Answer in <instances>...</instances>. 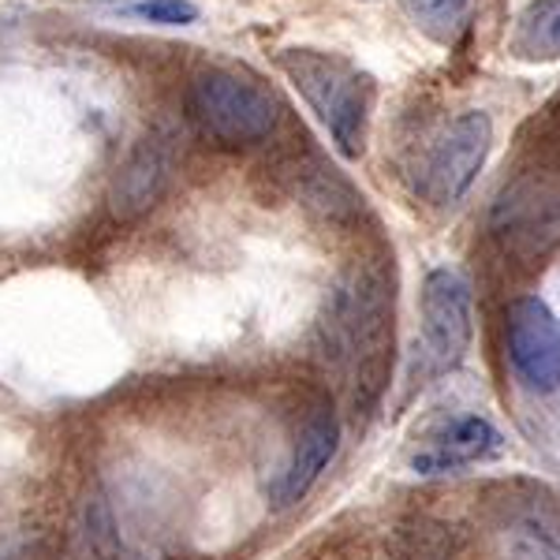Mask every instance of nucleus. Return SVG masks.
Here are the masks:
<instances>
[{"mask_svg":"<svg viewBox=\"0 0 560 560\" xmlns=\"http://www.w3.org/2000/svg\"><path fill=\"white\" fill-rule=\"evenodd\" d=\"M322 355L351 377L355 400H374L393 363V288L385 273L363 269L332 292L322 318Z\"/></svg>","mask_w":560,"mask_h":560,"instance_id":"1","label":"nucleus"},{"mask_svg":"<svg viewBox=\"0 0 560 560\" xmlns=\"http://www.w3.org/2000/svg\"><path fill=\"white\" fill-rule=\"evenodd\" d=\"M280 71L295 83L306 105L318 113L325 131L332 135L345 158H359L366 139L370 116V83L348 60L318 49H284L277 57Z\"/></svg>","mask_w":560,"mask_h":560,"instance_id":"2","label":"nucleus"},{"mask_svg":"<svg viewBox=\"0 0 560 560\" xmlns=\"http://www.w3.org/2000/svg\"><path fill=\"white\" fill-rule=\"evenodd\" d=\"M187 116L221 147H255L280 124V105L266 86L236 71H202L187 86Z\"/></svg>","mask_w":560,"mask_h":560,"instance_id":"3","label":"nucleus"},{"mask_svg":"<svg viewBox=\"0 0 560 560\" xmlns=\"http://www.w3.org/2000/svg\"><path fill=\"white\" fill-rule=\"evenodd\" d=\"M490 232L509 255L538 258L560 247V176L523 173L501 187L490 210Z\"/></svg>","mask_w":560,"mask_h":560,"instance_id":"4","label":"nucleus"},{"mask_svg":"<svg viewBox=\"0 0 560 560\" xmlns=\"http://www.w3.org/2000/svg\"><path fill=\"white\" fill-rule=\"evenodd\" d=\"M486 549L493 560H560V490L523 486L493 501Z\"/></svg>","mask_w":560,"mask_h":560,"instance_id":"5","label":"nucleus"},{"mask_svg":"<svg viewBox=\"0 0 560 560\" xmlns=\"http://www.w3.org/2000/svg\"><path fill=\"white\" fill-rule=\"evenodd\" d=\"M467 345H471V284L448 266L430 269L422 280V345L415 374H445L464 359Z\"/></svg>","mask_w":560,"mask_h":560,"instance_id":"6","label":"nucleus"},{"mask_svg":"<svg viewBox=\"0 0 560 560\" xmlns=\"http://www.w3.org/2000/svg\"><path fill=\"white\" fill-rule=\"evenodd\" d=\"M490 116L464 113L438 135V142L427 150L419 168V195L433 206H453L475 184L486 153H490Z\"/></svg>","mask_w":560,"mask_h":560,"instance_id":"7","label":"nucleus"},{"mask_svg":"<svg viewBox=\"0 0 560 560\" xmlns=\"http://www.w3.org/2000/svg\"><path fill=\"white\" fill-rule=\"evenodd\" d=\"M509 359L535 393H553L560 385V318L541 300L509 306Z\"/></svg>","mask_w":560,"mask_h":560,"instance_id":"8","label":"nucleus"},{"mask_svg":"<svg viewBox=\"0 0 560 560\" xmlns=\"http://www.w3.org/2000/svg\"><path fill=\"white\" fill-rule=\"evenodd\" d=\"M176 173V153L165 135H147L131 158L120 165L113 187H108V210L116 221H135L161 202Z\"/></svg>","mask_w":560,"mask_h":560,"instance_id":"9","label":"nucleus"},{"mask_svg":"<svg viewBox=\"0 0 560 560\" xmlns=\"http://www.w3.org/2000/svg\"><path fill=\"white\" fill-rule=\"evenodd\" d=\"M337 445H340L337 411H332L329 400H318L311 411H306L300 441H295L284 471H280L273 478V486H269V501L280 504V509H284V504L303 501V493L318 482V475L329 467V459L337 456Z\"/></svg>","mask_w":560,"mask_h":560,"instance_id":"10","label":"nucleus"},{"mask_svg":"<svg viewBox=\"0 0 560 560\" xmlns=\"http://www.w3.org/2000/svg\"><path fill=\"white\" fill-rule=\"evenodd\" d=\"M504 448L501 433L493 430V422L478 419V415H467V419H456L453 427L438 430L419 453L411 456V467L419 475H445L456 471V467L478 464V459H493Z\"/></svg>","mask_w":560,"mask_h":560,"instance_id":"11","label":"nucleus"},{"mask_svg":"<svg viewBox=\"0 0 560 560\" xmlns=\"http://www.w3.org/2000/svg\"><path fill=\"white\" fill-rule=\"evenodd\" d=\"M512 45L527 60L560 57V0H538V4H530L516 26Z\"/></svg>","mask_w":560,"mask_h":560,"instance_id":"12","label":"nucleus"},{"mask_svg":"<svg viewBox=\"0 0 560 560\" xmlns=\"http://www.w3.org/2000/svg\"><path fill=\"white\" fill-rule=\"evenodd\" d=\"M464 541L456 527L438 520H415L400 527V560H456Z\"/></svg>","mask_w":560,"mask_h":560,"instance_id":"13","label":"nucleus"},{"mask_svg":"<svg viewBox=\"0 0 560 560\" xmlns=\"http://www.w3.org/2000/svg\"><path fill=\"white\" fill-rule=\"evenodd\" d=\"M404 8H408V15L422 34L448 45V42H456V34L467 26L471 0H404Z\"/></svg>","mask_w":560,"mask_h":560,"instance_id":"14","label":"nucleus"},{"mask_svg":"<svg viewBox=\"0 0 560 560\" xmlns=\"http://www.w3.org/2000/svg\"><path fill=\"white\" fill-rule=\"evenodd\" d=\"M128 12L139 15L142 23H158V26H187L198 20V8L191 0H139Z\"/></svg>","mask_w":560,"mask_h":560,"instance_id":"15","label":"nucleus"}]
</instances>
